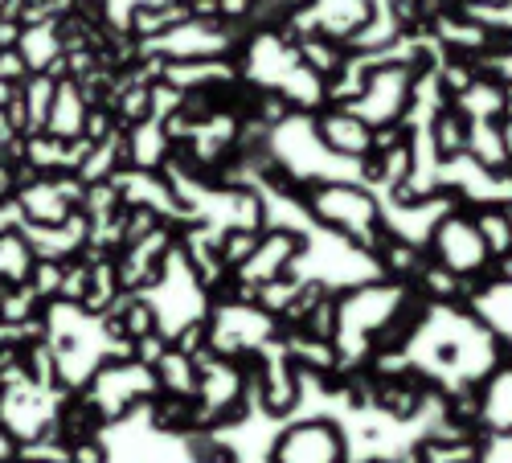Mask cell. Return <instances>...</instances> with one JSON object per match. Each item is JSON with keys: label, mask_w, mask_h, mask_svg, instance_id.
Here are the masks:
<instances>
[{"label": "cell", "mask_w": 512, "mask_h": 463, "mask_svg": "<svg viewBox=\"0 0 512 463\" xmlns=\"http://www.w3.org/2000/svg\"><path fill=\"white\" fill-rule=\"evenodd\" d=\"M70 459H74V463H103V451H95V447H74Z\"/></svg>", "instance_id": "6da1fadb"}]
</instances>
